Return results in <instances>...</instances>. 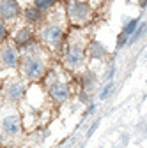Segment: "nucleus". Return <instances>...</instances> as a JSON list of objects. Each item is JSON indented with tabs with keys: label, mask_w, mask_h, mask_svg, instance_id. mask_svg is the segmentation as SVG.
I'll list each match as a JSON object with an SVG mask.
<instances>
[{
	"label": "nucleus",
	"mask_w": 147,
	"mask_h": 148,
	"mask_svg": "<svg viewBox=\"0 0 147 148\" xmlns=\"http://www.w3.org/2000/svg\"><path fill=\"white\" fill-rule=\"evenodd\" d=\"M112 90H114V83H108L105 86V90H103V94H101V99H106L110 94H112Z\"/></svg>",
	"instance_id": "dca6fc26"
},
{
	"label": "nucleus",
	"mask_w": 147,
	"mask_h": 148,
	"mask_svg": "<svg viewBox=\"0 0 147 148\" xmlns=\"http://www.w3.org/2000/svg\"><path fill=\"white\" fill-rule=\"evenodd\" d=\"M0 14L4 20H12L18 14V4L14 0H2L0 2Z\"/></svg>",
	"instance_id": "20e7f679"
},
{
	"label": "nucleus",
	"mask_w": 147,
	"mask_h": 148,
	"mask_svg": "<svg viewBox=\"0 0 147 148\" xmlns=\"http://www.w3.org/2000/svg\"><path fill=\"white\" fill-rule=\"evenodd\" d=\"M2 58H4V62H6L9 67H14L16 62H18V55H16V51H14L12 48H7V49L2 53Z\"/></svg>",
	"instance_id": "9d476101"
},
{
	"label": "nucleus",
	"mask_w": 147,
	"mask_h": 148,
	"mask_svg": "<svg viewBox=\"0 0 147 148\" xmlns=\"http://www.w3.org/2000/svg\"><path fill=\"white\" fill-rule=\"evenodd\" d=\"M7 35V30H6V25L4 23H0V41L4 39V37Z\"/></svg>",
	"instance_id": "f3484780"
},
{
	"label": "nucleus",
	"mask_w": 147,
	"mask_h": 148,
	"mask_svg": "<svg viewBox=\"0 0 147 148\" xmlns=\"http://www.w3.org/2000/svg\"><path fill=\"white\" fill-rule=\"evenodd\" d=\"M66 60H67V64H71V65H80V64L83 62V48L78 46V44L69 46V49H67V53H66Z\"/></svg>",
	"instance_id": "7ed1b4c3"
},
{
	"label": "nucleus",
	"mask_w": 147,
	"mask_h": 148,
	"mask_svg": "<svg viewBox=\"0 0 147 148\" xmlns=\"http://www.w3.org/2000/svg\"><path fill=\"white\" fill-rule=\"evenodd\" d=\"M34 4H35V7H39V9H50L55 4V0H34Z\"/></svg>",
	"instance_id": "2eb2a0df"
},
{
	"label": "nucleus",
	"mask_w": 147,
	"mask_h": 148,
	"mask_svg": "<svg viewBox=\"0 0 147 148\" xmlns=\"http://www.w3.org/2000/svg\"><path fill=\"white\" fill-rule=\"evenodd\" d=\"M2 125H4V131L7 134H16L20 131V120H18V116H7Z\"/></svg>",
	"instance_id": "0eeeda50"
},
{
	"label": "nucleus",
	"mask_w": 147,
	"mask_h": 148,
	"mask_svg": "<svg viewBox=\"0 0 147 148\" xmlns=\"http://www.w3.org/2000/svg\"><path fill=\"white\" fill-rule=\"evenodd\" d=\"M90 9L85 2H73L69 5V16L75 21H85V18H89Z\"/></svg>",
	"instance_id": "f257e3e1"
},
{
	"label": "nucleus",
	"mask_w": 147,
	"mask_h": 148,
	"mask_svg": "<svg viewBox=\"0 0 147 148\" xmlns=\"http://www.w3.org/2000/svg\"><path fill=\"white\" fill-rule=\"evenodd\" d=\"M137 25H138V20H131L130 23L124 27V32H122V34H124L126 37H128V35H131V34L137 30Z\"/></svg>",
	"instance_id": "ddd939ff"
},
{
	"label": "nucleus",
	"mask_w": 147,
	"mask_h": 148,
	"mask_svg": "<svg viewBox=\"0 0 147 148\" xmlns=\"http://www.w3.org/2000/svg\"><path fill=\"white\" fill-rule=\"evenodd\" d=\"M25 74H27V78H30V79L41 78L43 74H44V65H43V62L35 60V58H28V60L25 62Z\"/></svg>",
	"instance_id": "f03ea898"
},
{
	"label": "nucleus",
	"mask_w": 147,
	"mask_h": 148,
	"mask_svg": "<svg viewBox=\"0 0 147 148\" xmlns=\"http://www.w3.org/2000/svg\"><path fill=\"white\" fill-rule=\"evenodd\" d=\"M7 94H9V99H20L23 94H25V88H23V85L21 83H16V85H12L9 90H7Z\"/></svg>",
	"instance_id": "9b49d317"
},
{
	"label": "nucleus",
	"mask_w": 147,
	"mask_h": 148,
	"mask_svg": "<svg viewBox=\"0 0 147 148\" xmlns=\"http://www.w3.org/2000/svg\"><path fill=\"white\" fill-rule=\"evenodd\" d=\"M30 41H32V32L28 28H23V30H20V32L16 34V42L20 44V46H25Z\"/></svg>",
	"instance_id": "1a4fd4ad"
},
{
	"label": "nucleus",
	"mask_w": 147,
	"mask_h": 148,
	"mask_svg": "<svg viewBox=\"0 0 147 148\" xmlns=\"http://www.w3.org/2000/svg\"><path fill=\"white\" fill-rule=\"evenodd\" d=\"M145 30H147V25H145V23H142V27H140V28H137V30L133 32V37H131V41H130V42H135V41H138L140 37L145 34Z\"/></svg>",
	"instance_id": "4468645a"
},
{
	"label": "nucleus",
	"mask_w": 147,
	"mask_h": 148,
	"mask_svg": "<svg viewBox=\"0 0 147 148\" xmlns=\"http://www.w3.org/2000/svg\"><path fill=\"white\" fill-rule=\"evenodd\" d=\"M50 94H51V97H53L55 101L62 102V101H66V99L69 97V90H67V86L62 85V83H55V85L51 86V90H50Z\"/></svg>",
	"instance_id": "39448f33"
},
{
	"label": "nucleus",
	"mask_w": 147,
	"mask_h": 148,
	"mask_svg": "<svg viewBox=\"0 0 147 148\" xmlns=\"http://www.w3.org/2000/svg\"><path fill=\"white\" fill-rule=\"evenodd\" d=\"M90 55L96 58H101V57H105V48L99 42H92L90 44Z\"/></svg>",
	"instance_id": "f8f14e48"
},
{
	"label": "nucleus",
	"mask_w": 147,
	"mask_h": 148,
	"mask_svg": "<svg viewBox=\"0 0 147 148\" xmlns=\"http://www.w3.org/2000/svg\"><path fill=\"white\" fill-rule=\"evenodd\" d=\"M43 37H44V41H48L51 44H57L60 41V37H62V32L57 27H46L44 32H43Z\"/></svg>",
	"instance_id": "423d86ee"
},
{
	"label": "nucleus",
	"mask_w": 147,
	"mask_h": 148,
	"mask_svg": "<svg viewBox=\"0 0 147 148\" xmlns=\"http://www.w3.org/2000/svg\"><path fill=\"white\" fill-rule=\"evenodd\" d=\"M140 4H142V5H145V4H147V0H140Z\"/></svg>",
	"instance_id": "a211bd4d"
},
{
	"label": "nucleus",
	"mask_w": 147,
	"mask_h": 148,
	"mask_svg": "<svg viewBox=\"0 0 147 148\" xmlns=\"http://www.w3.org/2000/svg\"><path fill=\"white\" fill-rule=\"evenodd\" d=\"M25 18L28 23H37L41 20V9L39 7H27L25 9Z\"/></svg>",
	"instance_id": "6e6552de"
}]
</instances>
